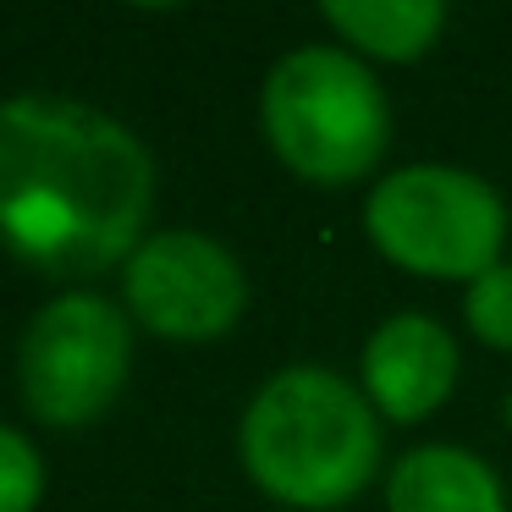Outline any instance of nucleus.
<instances>
[{
    "label": "nucleus",
    "instance_id": "nucleus-1",
    "mask_svg": "<svg viewBox=\"0 0 512 512\" xmlns=\"http://www.w3.org/2000/svg\"><path fill=\"white\" fill-rule=\"evenodd\" d=\"M155 160L116 116L61 94L0 105V237L45 276H100L138 254Z\"/></svg>",
    "mask_w": 512,
    "mask_h": 512
},
{
    "label": "nucleus",
    "instance_id": "nucleus-2",
    "mask_svg": "<svg viewBox=\"0 0 512 512\" xmlns=\"http://www.w3.org/2000/svg\"><path fill=\"white\" fill-rule=\"evenodd\" d=\"M243 468L270 501L331 512L364 496L380 468V413L364 386L320 364L276 369L237 424Z\"/></svg>",
    "mask_w": 512,
    "mask_h": 512
},
{
    "label": "nucleus",
    "instance_id": "nucleus-3",
    "mask_svg": "<svg viewBox=\"0 0 512 512\" xmlns=\"http://www.w3.org/2000/svg\"><path fill=\"white\" fill-rule=\"evenodd\" d=\"M259 122L292 177L353 188L391 144V100L375 67L342 45H298L270 67Z\"/></svg>",
    "mask_w": 512,
    "mask_h": 512
},
{
    "label": "nucleus",
    "instance_id": "nucleus-4",
    "mask_svg": "<svg viewBox=\"0 0 512 512\" xmlns=\"http://www.w3.org/2000/svg\"><path fill=\"white\" fill-rule=\"evenodd\" d=\"M364 232L397 270L424 281H479L501 265L507 204L468 166H397L369 188Z\"/></svg>",
    "mask_w": 512,
    "mask_h": 512
},
{
    "label": "nucleus",
    "instance_id": "nucleus-5",
    "mask_svg": "<svg viewBox=\"0 0 512 512\" xmlns=\"http://www.w3.org/2000/svg\"><path fill=\"white\" fill-rule=\"evenodd\" d=\"M133 369V325L100 292H67L23 331L17 386L34 419L89 424L116 402Z\"/></svg>",
    "mask_w": 512,
    "mask_h": 512
},
{
    "label": "nucleus",
    "instance_id": "nucleus-6",
    "mask_svg": "<svg viewBox=\"0 0 512 512\" xmlns=\"http://www.w3.org/2000/svg\"><path fill=\"white\" fill-rule=\"evenodd\" d=\"M127 309L144 331L171 342H210L226 336L248 309V276L226 243L204 232H155L138 243L122 270Z\"/></svg>",
    "mask_w": 512,
    "mask_h": 512
},
{
    "label": "nucleus",
    "instance_id": "nucleus-7",
    "mask_svg": "<svg viewBox=\"0 0 512 512\" xmlns=\"http://www.w3.org/2000/svg\"><path fill=\"white\" fill-rule=\"evenodd\" d=\"M358 375H364L358 386L380 419L419 424L452 397L457 375H463V353H457V336L435 314L402 309L369 331Z\"/></svg>",
    "mask_w": 512,
    "mask_h": 512
},
{
    "label": "nucleus",
    "instance_id": "nucleus-8",
    "mask_svg": "<svg viewBox=\"0 0 512 512\" xmlns=\"http://www.w3.org/2000/svg\"><path fill=\"white\" fill-rule=\"evenodd\" d=\"M386 512H507V485L479 452L430 441L391 463Z\"/></svg>",
    "mask_w": 512,
    "mask_h": 512
},
{
    "label": "nucleus",
    "instance_id": "nucleus-9",
    "mask_svg": "<svg viewBox=\"0 0 512 512\" xmlns=\"http://www.w3.org/2000/svg\"><path fill=\"white\" fill-rule=\"evenodd\" d=\"M320 17L358 61H402V67L419 61L446 28L441 0H325Z\"/></svg>",
    "mask_w": 512,
    "mask_h": 512
},
{
    "label": "nucleus",
    "instance_id": "nucleus-10",
    "mask_svg": "<svg viewBox=\"0 0 512 512\" xmlns=\"http://www.w3.org/2000/svg\"><path fill=\"white\" fill-rule=\"evenodd\" d=\"M463 320L485 347L512 353V259H501L496 270L463 287Z\"/></svg>",
    "mask_w": 512,
    "mask_h": 512
},
{
    "label": "nucleus",
    "instance_id": "nucleus-11",
    "mask_svg": "<svg viewBox=\"0 0 512 512\" xmlns=\"http://www.w3.org/2000/svg\"><path fill=\"white\" fill-rule=\"evenodd\" d=\"M45 496V457L23 430L0 424V512H34Z\"/></svg>",
    "mask_w": 512,
    "mask_h": 512
},
{
    "label": "nucleus",
    "instance_id": "nucleus-12",
    "mask_svg": "<svg viewBox=\"0 0 512 512\" xmlns=\"http://www.w3.org/2000/svg\"><path fill=\"white\" fill-rule=\"evenodd\" d=\"M501 419H507V430H512V391H507V402H501Z\"/></svg>",
    "mask_w": 512,
    "mask_h": 512
}]
</instances>
